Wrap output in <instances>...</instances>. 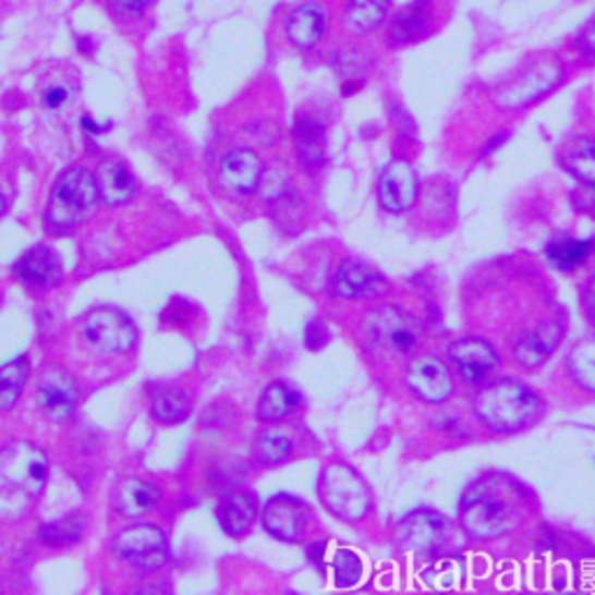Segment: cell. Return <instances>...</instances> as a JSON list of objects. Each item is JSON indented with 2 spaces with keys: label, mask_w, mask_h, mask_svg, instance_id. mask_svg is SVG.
I'll list each match as a JSON object with an SVG mask.
<instances>
[{
  "label": "cell",
  "mask_w": 595,
  "mask_h": 595,
  "mask_svg": "<svg viewBox=\"0 0 595 595\" xmlns=\"http://www.w3.org/2000/svg\"><path fill=\"white\" fill-rule=\"evenodd\" d=\"M80 402L77 381L59 367H49L38 379V405L51 422H65Z\"/></svg>",
  "instance_id": "30bf717a"
},
{
  "label": "cell",
  "mask_w": 595,
  "mask_h": 595,
  "mask_svg": "<svg viewBox=\"0 0 595 595\" xmlns=\"http://www.w3.org/2000/svg\"><path fill=\"white\" fill-rule=\"evenodd\" d=\"M558 342H561V328H558L556 324H549V326H542L539 330L526 332V336L519 338L514 352H517V359L521 365L537 367L551 356Z\"/></svg>",
  "instance_id": "d4e9b609"
},
{
  "label": "cell",
  "mask_w": 595,
  "mask_h": 595,
  "mask_svg": "<svg viewBox=\"0 0 595 595\" xmlns=\"http://www.w3.org/2000/svg\"><path fill=\"white\" fill-rule=\"evenodd\" d=\"M326 26H328L326 10L319 3H314V0H307V3L295 5L287 14L284 31L291 45L301 49H312L314 45L321 42Z\"/></svg>",
  "instance_id": "2e32d148"
},
{
  "label": "cell",
  "mask_w": 595,
  "mask_h": 595,
  "mask_svg": "<svg viewBox=\"0 0 595 595\" xmlns=\"http://www.w3.org/2000/svg\"><path fill=\"white\" fill-rule=\"evenodd\" d=\"M377 196L387 212H393V215L408 212L418 196V180L410 161L398 159L381 170Z\"/></svg>",
  "instance_id": "7c38bea8"
},
{
  "label": "cell",
  "mask_w": 595,
  "mask_h": 595,
  "mask_svg": "<svg viewBox=\"0 0 595 595\" xmlns=\"http://www.w3.org/2000/svg\"><path fill=\"white\" fill-rule=\"evenodd\" d=\"M86 531V517L82 512L65 514L63 519H57L51 523H45L40 529V542L47 547H65V545H75L80 537Z\"/></svg>",
  "instance_id": "4dcf8cb0"
},
{
  "label": "cell",
  "mask_w": 595,
  "mask_h": 595,
  "mask_svg": "<svg viewBox=\"0 0 595 595\" xmlns=\"http://www.w3.org/2000/svg\"><path fill=\"white\" fill-rule=\"evenodd\" d=\"M405 381L410 391L426 402H445L453 393L447 365L435 356H416L408 367Z\"/></svg>",
  "instance_id": "4fadbf2b"
},
{
  "label": "cell",
  "mask_w": 595,
  "mask_h": 595,
  "mask_svg": "<svg viewBox=\"0 0 595 595\" xmlns=\"http://www.w3.org/2000/svg\"><path fill=\"white\" fill-rule=\"evenodd\" d=\"M449 359L459 367L465 381L482 384L486 377L496 371L498 354L486 340L479 338H463L449 347Z\"/></svg>",
  "instance_id": "9a60e30c"
},
{
  "label": "cell",
  "mask_w": 595,
  "mask_h": 595,
  "mask_svg": "<svg viewBox=\"0 0 595 595\" xmlns=\"http://www.w3.org/2000/svg\"><path fill=\"white\" fill-rule=\"evenodd\" d=\"M593 254V240H576V238H568V235H558L547 244V258L551 260V266L563 270V272H572L576 268H582L588 256Z\"/></svg>",
  "instance_id": "484cf974"
},
{
  "label": "cell",
  "mask_w": 595,
  "mask_h": 595,
  "mask_svg": "<svg viewBox=\"0 0 595 595\" xmlns=\"http://www.w3.org/2000/svg\"><path fill=\"white\" fill-rule=\"evenodd\" d=\"M268 205H270L272 219H275V223L279 226V229L287 231V233H298L303 229L305 203L291 186L284 189L282 194H277L275 198H270Z\"/></svg>",
  "instance_id": "f1b7e54d"
},
{
  "label": "cell",
  "mask_w": 595,
  "mask_h": 595,
  "mask_svg": "<svg viewBox=\"0 0 595 595\" xmlns=\"http://www.w3.org/2000/svg\"><path fill=\"white\" fill-rule=\"evenodd\" d=\"M505 139H507V133H498L496 137H491V139H488V143L482 147V154L486 156V154H491V151H496L502 143H505Z\"/></svg>",
  "instance_id": "b9f144b4"
},
{
  "label": "cell",
  "mask_w": 595,
  "mask_h": 595,
  "mask_svg": "<svg viewBox=\"0 0 595 595\" xmlns=\"http://www.w3.org/2000/svg\"><path fill=\"white\" fill-rule=\"evenodd\" d=\"M576 45H580L582 54L586 59H593V49H595V26H593V22H588L584 26V31L580 33V38H576Z\"/></svg>",
  "instance_id": "ab89813d"
},
{
  "label": "cell",
  "mask_w": 595,
  "mask_h": 595,
  "mask_svg": "<svg viewBox=\"0 0 595 595\" xmlns=\"http://www.w3.org/2000/svg\"><path fill=\"white\" fill-rule=\"evenodd\" d=\"M110 3L119 10H124V12H131V14H137V12H143L147 10L154 0H110Z\"/></svg>",
  "instance_id": "60d3db41"
},
{
  "label": "cell",
  "mask_w": 595,
  "mask_h": 595,
  "mask_svg": "<svg viewBox=\"0 0 595 595\" xmlns=\"http://www.w3.org/2000/svg\"><path fill=\"white\" fill-rule=\"evenodd\" d=\"M463 574V568L459 561H453V558H445V561H437L433 563L426 572H424V582L430 586V588H437V591H445V588H453L459 584Z\"/></svg>",
  "instance_id": "8d00e7d4"
},
{
  "label": "cell",
  "mask_w": 595,
  "mask_h": 595,
  "mask_svg": "<svg viewBox=\"0 0 595 595\" xmlns=\"http://www.w3.org/2000/svg\"><path fill=\"white\" fill-rule=\"evenodd\" d=\"M433 22V0H414L391 20V38L400 45L422 40Z\"/></svg>",
  "instance_id": "cb8c5ba5"
},
{
  "label": "cell",
  "mask_w": 595,
  "mask_h": 595,
  "mask_svg": "<svg viewBox=\"0 0 595 595\" xmlns=\"http://www.w3.org/2000/svg\"><path fill=\"white\" fill-rule=\"evenodd\" d=\"M258 514V505L256 498L247 491H231L226 494L217 507V519L223 533H229L231 537H240L244 533H250L254 526Z\"/></svg>",
  "instance_id": "44dd1931"
},
{
  "label": "cell",
  "mask_w": 595,
  "mask_h": 595,
  "mask_svg": "<svg viewBox=\"0 0 595 595\" xmlns=\"http://www.w3.org/2000/svg\"><path fill=\"white\" fill-rule=\"evenodd\" d=\"M595 344L593 340H584L572 349V354L568 356V373L572 379L580 384L584 391H593L595 387Z\"/></svg>",
  "instance_id": "836d02e7"
},
{
  "label": "cell",
  "mask_w": 595,
  "mask_h": 595,
  "mask_svg": "<svg viewBox=\"0 0 595 595\" xmlns=\"http://www.w3.org/2000/svg\"><path fill=\"white\" fill-rule=\"evenodd\" d=\"M264 174V163L252 149L235 147L223 156L221 161V182L226 189L235 191V194H254Z\"/></svg>",
  "instance_id": "e0dca14e"
},
{
  "label": "cell",
  "mask_w": 595,
  "mask_h": 595,
  "mask_svg": "<svg viewBox=\"0 0 595 595\" xmlns=\"http://www.w3.org/2000/svg\"><path fill=\"white\" fill-rule=\"evenodd\" d=\"M445 531L447 526L440 514L430 510H418L402 521L400 539L402 545L416 554H430L433 549L440 547Z\"/></svg>",
  "instance_id": "d6986e66"
},
{
  "label": "cell",
  "mask_w": 595,
  "mask_h": 595,
  "mask_svg": "<svg viewBox=\"0 0 595 595\" xmlns=\"http://www.w3.org/2000/svg\"><path fill=\"white\" fill-rule=\"evenodd\" d=\"M472 410L488 430L510 435L533 426L545 412V402L526 384L500 379L475 396Z\"/></svg>",
  "instance_id": "3957f363"
},
{
  "label": "cell",
  "mask_w": 595,
  "mask_h": 595,
  "mask_svg": "<svg viewBox=\"0 0 595 595\" xmlns=\"http://www.w3.org/2000/svg\"><path fill=\"white\" fill-rule=\"evenodd\" d=\"M28 373L31 365L24 356L0 367V412H10L16 405V400H20L24 391Z\"/></svg>",
  "instance_id": "1f68e13d"
},
{
  "label": "cell",
  "mask_w": 595,
  "mask_h": 595,
  "mask_svg": "<svg viewBox=\"0 0 595 595\" xmlns=\"http://www.w3.org/2000/svg\"><path fill=\"white\" fill-rule=\"evenodd\" d=\"M82 336L102 354H124L137 340V328L126 312L96 307L82 321Z\"/></svg>",
  "instance_id": "8992f818"
},
{
  "label": "cell",
  "mask_w": 595,
  "mask_h": 595,
  "mask_svg": "<svg viewBox=\"0 0 595 595\" xmlns=\"http://www.w3.org/2000/svg\"><path fill=\"white\" fill-rule=\"evenodd\" d=\"M295 156L307 170H319L326 161V131L319 119L301 117L293 124Z\"/></svg>",
  "instance_id": "ffe728a7"
},
{
  "label": "cell",
  "mask_w": 595,
  "mask_h": 595,
  "mask_svg": "<svg viewBox=\"0 0 595 595\" xmlns=\"http://www.w3.org/2000/svg\"><path fill=\"white\" fill-rule=\"evenodd\" d=\"M563 168L574 174L584 186H593L595 182V161H593V139L576 137L561 151Z\"/></svg>",
  "instance_id": "83f0119b"
},
{
  "label": "cell",
  "mask_w": 595,
  "mask_h": 595,
  "mask_svg": "<svg viewBox=\"0 0 595 595\" xmlns=\"http://www.w3.org/2000/svg\"><path fill=\"white\" fill-rule=\"evenodd\" d=\"M330 291L342 301H363V298L387 291V282L377 270L361 264V260H344L330 279Z\"/></svg>",
  "instance_id": "5bb4252c"
},
{
  "label": "cell",
  "mask_w": 595,
  "mask_h": 595,
  "mask_svg": "<svg viewBox=\"0 0 595 595\" xmlns=\"http://www.w3.org/2000/svg\"><path fill=\"white\" fill-rule=\"evenodd\" d=\"M459 517L472 539H494L510 533L523 517L521 488L500 475H486L463 491Z\"/></svg>",
  "instance_id": "6da1fadb"
},
{
  "label": "cell",
  "mask_w": 595,
  "mask_h": 595,
  "mask_svg": "<svg viewBox=\"0 0 595 595\" xmlns=\"http://www.w3.org/2000/svg\"><path fill=\"white\" fill-rule=\"evenodd\" d=\"M332 580L340 588H352L363 580V561L352 549H338L330 558Z\"/></svg>",
  "instance_id": "d590c367"
},
{
  "label": "cell",
  "mask_w": 595,
  "mask_h": 595,
  "mask_svg": "<svg viewBox=\"0 0 595 595\" xmlns=\"http://www.w3.org/2000/svg\"><path fill=\"white\" fill-rule=\"evenodd\" d=\"M191 414V400L182 389L166 387L151 398V416L159 424H182Z\"/></svg>",
  "instance_id": "f546056e"
},
{
  "label": "cell",
  "mask_w": 595,
  "mask_h": 595,
  "mask_svg": "<svg viewBox=\"0 0 595 595\" xmlns=\"http://www.w3.org/2000/svg\"><path fill=\"white\" fill-rule=\"evenodd\" d=\"M98 184V196L105 205L117 207L126 205L137 191V182L126 163L121 161H108L98 168V174H94Z\"/></svg>",
  "instance_id": "7402d4cb"
},
{
  "label": "cell",
  "mask_w": 595,
  "mask_h": 595,
  "mask_svg": "<svg viewBox=\"0 0 595 595\" xmlns=\"http://www.w3.org/2000/svg\"><path fill=\"white\" fill-rule=\"evenodd\" d=\"M49 479V461L40 447L12 442L0 451V519L20 517Z\"/></svg>",
  "instance_id": "7a4b0ae2"
},
{
  "label": "cell",
  "mask_w": 595,
  "mask_h": 595,
  "mask_svg": "<svg viewBox=\"0 0 595 595\" xmlns=\"http://www.w3.org/2000/svg\"><path fill=\"white\" fill-rule=\"evenodd\" d=\"M389 0H347L344 16L359 31H375L387 20Z\"/></svg>",
  "instance_id": "d6a6232c"
},
{
  "label": "cell",
  "mask_w": 595,
  "mask_h": 595,
  "mask_svg": "<svg viewBox=\"0 0 595 595\" xmlns=\"http://www.w3.org/2000/svg\"><path fill=\"white\" fill-rule=\"evenodd\" d=\"M98 201L100 196L94 172L73 166L61 172V178L51 189L45 221L54 233H73L94 212Z\"/></svg>",
  "instance_id": "277c9868"
},
{
  "label": "cell",
  "mask_w": 595,
  "mask_h": 595,
  "mask_svg": "<svg viewBox=\"0 0 595 595\" xmlns=\"http://www.w3.org/2000/svg\"><path fill=\"white\" fill-rule=\"evenodd\" d=\"M563 65L558 61H545L535 68H531L526 75H521L519 80L510 82L502 86L498 94V105L505 110H521L529 108L535 100L542 96H547L554 92L558 84L563 80Z\"/></svg>",
  "instance_id": "9c48e42d"
},
{
  "label": "cell",
  "mask_w": 595,
  "mask_h": 595,
  "mask_svg": "<svg viewBox=\"0 0 595 595\" xmlns=\"http://www.w3.org/2000/svg\"><path fill=\"white\" fill-rule=\"evenodd\" d=\"M16 277L31 289H51L61 282V260L49 247H33L14 266Z\"/></svg>",
  "instance_id": "ac0fdd59"
},
{
  "label": "cell",
  "mask_w": 595,
  "mask_h": 595,
  "mask_svg": "<svg viewBox=\"0 0 595 595\" xmlns=\"http://www.w3.org/2000/svg\"><path fill=\"white\" fill-rule=\"evenodd\" d=\"M156 502H159V491H156L154 484L145 479L129 477L121 482L114 491L117 510L129 519H139L149 514L156 507Z\"/></svg>",
  "instance_id": "603a6c76"
},
{
  "label": "cell",
  "mask_w": 595,
  "mask_h": 595,
  "mask_svg": "<svg viewBox=\"0 0 595 595\" xmlns=\"http://www.w3.org/2000/svg\"><path fill=\"white\" fill-rule=\"evenodd\" d=\"M264 529L282 542H301L307 529V510L301 498L289 494L272 496L260 512Z\"/></svg>",
  "instance_id": "8fae6325"
},
{
  "label": "cell",
  "mask_w": 595,
  "mask_h": 595,
  "mask_svg": "<svg viewBox=\"0 0 595 595\" xmlns=\"http://www.w3.org/2000/svg\"><path fill=\"white\" fill-rule=\"evenodd\" d=\"M298 405H301V396H298L289 384L272 381L270 387L260 393L256 414L260 422L272 424V422H279V418L289 416L293 410H298Z\"/></svg>",
  "instance_id": "4316f807"
},
{
  "label": "cell",
  "mask_w": 595,
  "mask_h": 595,
  "mask_svg": "<svg viewBox=\"0 0 595 595\" xmlns=\"http://www.w3.org/2000/svg\"><path fill=\"white\" fill-rule=\"evenodd\" d=\"M293 451V440L282 430H268L258 437L256 459L264 465L284 463Z\"/></svg>",
  "instance_id": "e575fe53"
},
{
  "label": "cell",
  "mask_w": 595,
  "mask_h": 595,
  "mask_svg": "<svg viewBox=\"0 0 595 595\" xmlns=\"http://www.w3.org/2000/svg\"><path fill=\"white\" fill-rule=\"evenodd\" d=\"M367 332L371 338L389 352L408 354L416 347L422 328L410 312L396 305H381L367 314Z\"/></svg>",
  "instance_id": "52a82bcc"
},
{
  "label": "cell",
  "mask_w": 595,
  "mask_h": 595,
  "mask_svg": "<svg viewBox=\"0 0 595 595\" xmlns=\"http://www.w3.org/2000/svg\"><path fill=\"white\" fill-rule=\"evenodd\" d=\"M5 209H8V201H5V196H3V194H0V217L5 215Z\"/></svg>",
  "instance_id": "7bdbcfd3"
},
{
  "label": "cell",
  "mask_w": 595,
  "mask_h": 595,
  "mask_svg": "<svg viewBox=\"0 0 595 595\" xmlns=\"http://www.w3.org/2000/svg\"><path fill=\"white\" fill-rule=\"evenodd\" d=\"M70 96H73V92H70L65 84H49L47 89L42 92V102H45L47 110L59 112L61 108H65Z\"/></svg>",
  "instance_id": "74e56055"
},
{
  "label": "cell",
  "mask_w": 595,
  "mask_h": 595,
  "mask_svg": "<svg viewBox=\"0 0 595 595\" xmlns=\"http://www.w3.org/2000/svg\"><path fill=\"white\" fill-rule=\"evenodd\" d=\"M319 498L330 514L342 521H361L373 507V494L365 479L344 463H332L324 470Z\"/></svg>",
  "instance_id": "5b68a950"
},
{
  "label": "cell",
  "mask_w": 595,
  "mask_h": 595,
  "mask_svg": "<svg viewBox=\"0 0 595 595\" xmlns=\"http://www.w3.org/2000/svg\"><path fill=\"white\" fill-rule=\"evenodd\" d=\"M114 551L143 570H159L168 563V539L159 526L137 523L121 531L114 539Z\"/></svg>",
  "instance_id": "ba28073f"
},
{
  "label": "cell",
  "mask_w": 595,
  "mask_h": 595,
  "mask_svg": "<svg viewBox=\"0 0 595 595\" xmlns=\"http://www.w3.org/2000/svg\"><path fill=\"white\" fill-rule=\"evenodd\" d=\"M328 342H330V332L321 321H312L305 328V347L312 349V352L314 349H324Z\"/></svg>",
  "instance_id": "f35d334b"
}]
</instances>
